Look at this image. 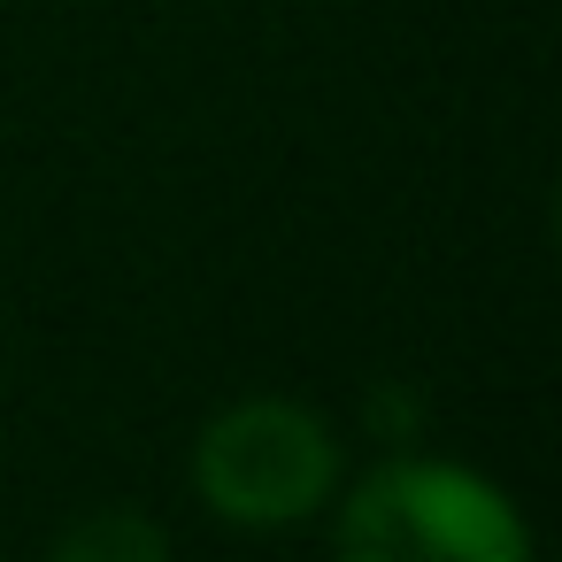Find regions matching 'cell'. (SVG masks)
Wrapping results in <instances>:
<instances>
[{"mask_svg":"<svg viewBox=\"0 0 562 562\" xmlns=\"http://www.w3.org/2000/svg\"><path fill=\"white\" fill-rule=\"evenodd\" d=\"M47 562H170V539L139 508H93L47 547Z\"/></svg>","mask_w":562,"mask_h":562,"instance_id":"obj_3","label":"cell"},{"mask_svg":"<svg viewBox=\"0 0 562 562\" xmlns=\"http://www.w3.org/2000/svg\"><path fill=\"white\" fill-rule=\"evenodd\" d=\"M339 562H531L516 501L462 462H378L339 501Z\"/></svg>","mask_w":562,"mask_h":562,"instance_id":"obj_1","label":"cell"},{"mask_svg":"<svg viewBox=\"0 0 562 562\" xmlns=\"http://www.w3.org/2000/svg\"><path fill=\"white\" fill-rule=\"evenodd\" d=\"M193 485L239 531H293L331 501L339 439L316 408L285 393H247L216 408L209 431L193 439Z\"/></svg>","mask_w":562,"mask_h":562,"instance_id":"obj_2","label":"cell"}]
</instances>
